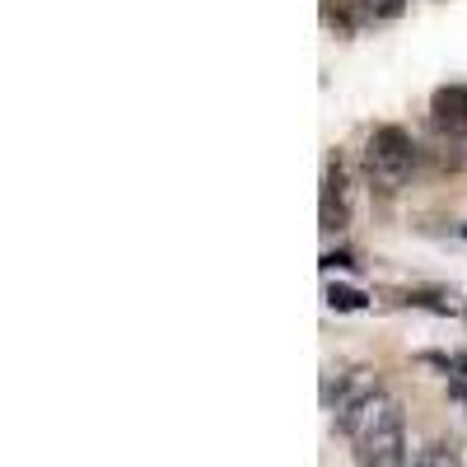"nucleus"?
<instances>
[{
	"instance_id": "0eeeda50",
	"label": "nucleus",
	"mask_w": 467,
	"mask_h": 467,
	"mask_svg": "<svg viewBox=\"0 0 467 467\" xmlns=\"http://www.w3.org/2000/svg\"><path fill=\"white\" fill-rule=\"evenodd\" d=\"M369 304V295L365 290H356V285H327V308H337V314H360V308Z\"/></svg>"
},
{
	"instance_id": "9d476101",
	"label": "nucleus",
	"mask_w": 467,
	"mask_h": 467,
	"mask_svg": "<svg viewBox=\"0 0 467 467\" xmlns=\"http://www.w3.org/2000/svg\"><path fill=\"white\" fill-rule=\"evenodd\" d=\"M407 10V0H360V15L369 19H398Z\"/></svg>"
},
{
	"instance_id": "4468645a",
	"label": "nucleus",
	"mask_w": 467,
	"mask_h": 467,
	"mask_svg": "<svg viewBox=\"0 0 467 467\" xmlns=\"http://www.w3.org/2000/svg\"><path fill=\"white\" fill-rule=\"evenodd\" d=\"M462 234H467V224H462Z\"/></svg>"
},
{
	"instance_id": "1a4fd4ad",
	"label": "nucleus",
	"mask_w": 467,
	"mask_h": 467,
	"mask_svg": "<svg viewBox=\"0 0 467 467\" xmlns=\"http://www.w3.org/2000/svg\"><path fill=\"white\" fill-rule=\"evenodd\" d=\"M411 467H462V458H458V449H449V444H431V449H420V453L411 458Z\"/></svg>"
},
{
	"instance_id": "39448f33",
	"label": "nucleus",
	"mask_w": 467,
	"mask_h": 467,
	"mask_svg": "<svg viewBox=\"0 0 467 467\" xmlns=\"http://www.w3.org/2000/svg\"><path fill=\"white\" fill-rule=\"evenodd\" d=\"M431 122L449 136H467V85H440L431 99Z\"/></svg>"
},
{
	"instance_id": "7ed1b4c3",
	"label": "nucleus",
	"mask_w": 467,
	"mask_h": 467,
	"mask_svg": "<svg viewBox=\"0 0 467 467\" xmlns=\"http://www.w3.org/2000/svg\"><path fill=\"white\" fill-rule=\"evenodd\" d=\"M379 393H383V388H379V374H374L369 365L327 369V379H323V407L332 411V420H337L341 435H350V425H356L360 407H365L369 398H379Z\"/></svg>"
},
{
	"instance_id": "f03ea898",
	"label": "nucleus",
	"mask_w": 467,
	"mask_h": 467,
	"mask_svg": "<svg viewBox=\"0 0 467 467\" xmlns=\"http://www.w3.org/2000/svg\"><path fill=\"white\" fill-rule=\"evenodd\" d=\"M416 169V145L402 127H374L365 140V173L383 187V192H398Z\"/></svg>"
},
{
	"instance_id": "20e7f679",
	"label": "nucleus",
	"mask_w": 467,
	"mask_h": 467,
	"mask_svg": "<svg viewBox=\"0 0 467 467\" xmlns=\"http://www.w3.org/2000/svg\"><path fill=\"white\" fill-rule=\"evenodd\" d=\"M318 220H323V229H327V234H341V229L350 224V178H346V164H341V160H327Z\"/></svg>"
},
{
	"instance_id": "6e6552de",
	"label": "nucleus",
	"mask_w": 467,
	"mask_h": 467,
	"mask_svg": "<svg viewBox=\"0 0 467 467\" xmlns=\"http://www.w3.org/2000/svg\"><path fill=\"white\" fill-rule=\"evenodd\" d=\"M402 304L431 308V314H458V304H453L444 290H402Z\"/></svg>"
},
{
	"instance_id": "423d86ee",
	"label": "nucleus",
	"mask_w": 467,
	"mask_h": 467,
	"mask_svg": "<svg viewBox=\"0 0 467 467\" xmlns=\"http://www.w3.org/2000/svg\"><path fill=\"white\" fill-rule=\"evenodd\" d=\"M356 5H360V0H323V24L337 28L341 37H356V28H360Z\"/></svg>"
},
{
	"instance_id": "ddd939ff",
	"label": "nucleus",
	"mask_w": 467,
	"mask_h": 467,
	"mask_svg": "<svg viewBox=\"0 0 467 467\" xmlns=\"http://www.w3.org/2000/svg\"><path fill=\"white\" fill-rule=\"evenodd\" d=\"M458 360V369H462V379H467V356H453Z\"/></svg>"
},
{
	"instance_id": "9b49d317",
	"label": "nucleus",
	"mask_w": 467,
	"mask_h": 467,
	"mask_svg": "<svg viewBox=\"0 0 467 467\" xmlns=\"http://www.w3.org/2000/svg\"><path fill=\"white\" fill-rule=\"evenodd\" d=\"M323 266L327 271H350V266H356V257H350L346 248H332V253H323Z\"/></svg>"
},
{
	"instance_id": "f8f14e48",
	"label": "nucleus",
	"mask_w": 467,
	"mask_h": 467,
	"mask_svg": "<svg viewBox=\"0 0 467 467\" xmlns=\"http://www.w3.org/2000/svg\"><path fill=\"white\" fill-rule=\"evenodd\" d=\"M449 398H453V402H458V407H462V411H467V383H462V379H458V374H453V379H449Z\"/></svg>"
},
{
	"instance_id": "f257e3e1",
	"label": "nucleus",
	"mask_w": 467,
	"mask_h": 467,
	"mask_svg": "<svg viewBox=\"0 0 467 467\" xmlns=\"http://www.w3.org/2000/svg\"><path fill=\"white\" fill-rule=\"evenodd\" d=\"M350 444H356L360 467H407V425L402 407L379 393L360 407L356 425H350Z\"/></svg>"
}]
</instances>
